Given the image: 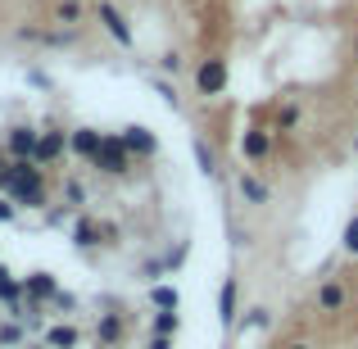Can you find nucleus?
Masks as SVG:
<instances>
[{"instance_id":"nucleus-1","label":"nucleus","mask_w":358,"mask_h":349,"mask_svg":"<svg viewBox=\"0 0 358 349\" xmlns=\"http://www.w3.org/2000/svg\"><path fill=\"white\" fill-rule=\"evenodd\" d=\"M0 191L14 204H27V209H45V191H41V168L32 159H0Z\"/></svg>"},{"instance_id":"nucleus-2","label":"nucleus","mask_w":358,"mask_h":349,"mask_svg":"<svg viewBox=\"0 0 358 349\" xmlns=\"http://www.w3.org/2000/svg\"><path fill=\"white\" fill-rule=\"evenodd\" d=\"M91 164H96L105 177H122V173H127L131 155H127V145H122V136H105V141H100V155L91 159Z\"/></svg>"},{"instance_id":"nucleus-3","label":"nucleus","mask_w":358,"mask_h":349,"mask_svg":"<svg viewBox=\"0 0 358 349\" xmlns=\"http://www.w3.org/2000/svg\"><path fill=\"white\" fill-rule=\"evenodd\" d=\"M195 91H200V96H222V91H227V64L204 59L200 69H195Z\"/></svg>"},{"instance_id":"nucleus-4","label":"nucleus","mask_w":358,"mask_h":349,"mask_svg":"<svg viewBox=\"0 0 358 349\" xmlns=\"http://www.w3.org/2000/svg\"><path fill=\"white\" fill-rule=\"evenodd\" d=\"M69 150V136H64L59 127H45L41 136H36V150H32V164L41 168V164H55V159Z\"/></svg>"},{"instance_id":"nucleus-5","label":"nucleus","mask_w":358,"mask_h":349,"mask_svg":"<svg viewBox=\"0 0 358 349\" xmlns=\"http://www.w3.org/2000/svg\"><path fill=\"white\" fill-rule=\"evenodd\" d=\"M96 14H100V23H105V32L114 36L118 45H131V27H127V18H122L118 9L109 5V0H100V5H96Z\"/></svg>"},{"instance_id":"nucleus-6","label":"nucleus","mask_w":358,"mask_h":349,"mask_svg":"<svg viewBox=\"0 0 358 349\" xmlns=\"http://www.w3.org/2000/svg\"><path fill=\"white\" fill-rule=\"evenodd\" d=\"M122 145H127V155H141V159L159 155V141L150 136L145 127H127V131H122Z\"/></svg>"},{"instance_id":"nucleus-7","label":"nucleus","mask_w":358,"mask_h":349,"mask_svg":"<svg viewBox=\"0 0 358 349\" xmlns=\"http://www.w3.org/2000/svg\"><path fill=\"white\" fill-rule=\"evenodd\" d=\"M23 295L32 299V304H41V299H55V295H59V286H55L50 272H32V277L23 281Z\"/></svg>"},{"instance_id":"nucleus-8","label":"nucleus","mask_w":358,"mask_h":349,"mask_svg":"<svg viewBox=\"0 0 358 349\" xmlns=\"http://www.w3.org/2000/svg\"><path fill=\"white\" fill-rule=\"evenodd\" d=\"M100 141H105V136H100L96 127H78L69 136V150H73V155H82V159H96L100 155Z\"/></svg>"},{"instance_id":"nucleus-9","label":"nucleus","mask_w":358,"mask_h":349,"mask_svg":"<svg viewBox=\"0 0 358 349\" xmlns=\"http://www.w3.org/2000/svg\"><path fill=\"white\" fill-rule=\"evenodd\" d=\"M268 150H272V131L250 127V131L241 136V155H245V159H268Z\"/></svg>"},{"instance_id":"nucleus-10","label":"nucleus","mask_w":358,"mask_h":349,"mask_svg":"<svg viewBox=\"0 0 358 349\" xmlns=\"http://www.w3.org/2000/svg\"><path fill=\"white\" fill-rule=\"evenodd\" d=\"M317 308H322V313H341L345 308V286L341 281H322V286H317Z\"/></svg>"},{"instance_id":"nucleus-11","label":"nucleus","mask_w":358,"mask_h":349,"mask_svg":"<svg viewBox=\"0 0 358 349\" xmlns=\"http://www.w3.org/2000/svg\"><path fill=\"white\" fill-rule=\"evenodd\" d=\"M36 136H41V131H32V127H14V131H9V155H14V159H32Z\"/></svg>"},{"instance_id":"nucleus-12","label":"nucleus","mask_w":358,"mask_h":349,"mask_svg":"<svg viewBox=\"0 0 358 349\" xmlns=\"http://www.w3.org/2000/svg\"><path fill=\"white\" fill-rule=\"evenodd\" d=\"M218 322H222V327L236 322V277L222 281V295H218Z\"/></svg>"},{"instance_id":"nucleus-13","label":"nucleus","mask_w":358,"mask_h":349,"mask_svg":"<svg viewBox=\"0 0 358 349\" xmlns=\"http://www.w3.org/2000/svg\"><path fill=\"white\" fill-rule=\"evenodd\" d=\"M236 191H241V200H250V204H268V186H263L254 173H241L236 177Z\"/></svg>"},{"instance_id":"nucleus-14","label":"nucleus","mask_w":358,"mask_h":349,"mask_svg":"<svg viewBox=\"0 0 358 349\" xmlns=\"http://www.w3.org/2000/svg\"><path fill=\"white\" fill-rule=\"evenodd\" d=\"M73 245H78V250H96V245H100V227L91 218H78V222H73Z\"/></svg>"},{"instance_id":"nucleus-15","label":"nucleus","mask_w":358,"mask_h":349,"mask_svg":"<svg viewBox=\"0 0 358 349\" xmlns=\"http://www.w3.org/2000/svg\"><path fill=\"white\" fill-rule=\"evenodd\" d=\"M96 341H100V345H118V341H122V318H118V313H100Z\"/></svg>"},{"instance_id":"nucleus-16","label":"nucleus","mask_w":358,"mask_h":349,"mask_svg":"<svg viewBox=\"0 0 358 349\" xmlns=\"http://www.w3.org/2000/svg\"><path fill=\"white\" fill-rule=\"evenodd\" d=\"M78 341H82L78 327H50V332H45V345H50V349H73Z\"/></svg>"},{"instance_id":"nucleus-17","label":"nucleus","mask_w":358,"mask_h":349,"mask_svg":"<svg viewBox=\"0 0 358 349\" xmlns=\"http://www.w3.org/2000/svg\"><path fill=\"white\" fill-rule=\"evenodd\" d=\"M195 164H200L204 177H218V155L209 150V141H195Z\"/></svg>"},{"instance_id":"nucleus-18","label":"nucleus","mask_w":358,"mask_h":349,"mask_svg":"<svg viewBox=\"0 0 358 349\" xmlns=\"http://www.w3.org/2000/svg\"><path fill=\"white\" fill-rule=\"evenodd\" d=\"M150 299H155L164 313H177V304H182V295H177V286H155L150 290Z\"/></svg>"},{"instance_id":"nucleus-19","label":"nucleus","mask_w":358,"mask_h":349,"mask_svg":"<svg viewBox=\"0 0 358 349\" xmlns=\"http://www.w3.org/2000/svg\"><path fill=\"white\" fill-rule=\"evenodd\" d=\"M64 200H69V209H82V204H87V186H82L78 177H69V182H64Z\"/></svg>"},{"instance_id":"nucleus-20","label":"nucleus","mask_w":358,"mask_h":349,"mask_svg":"<svg viewBox=\"0 0 358 349\" xmlns=\"http://www.w3.org/2000/svg\"><path fill=\"white\" fill-rule=\"evenodd\" d=\"M241 327H250V332H268V327H272V313H268V308H250V318H245Z\"/></svg>"},{"instance_id":"nucleus-21","label":"nucleus","mask_w":358,"mask_h":349,"mask_svg":"<svg viewBox=\"0 0 358 349\" xmlns=\"http://www.w3.org/2000/svg\"><path fill=\"white\" fill-rule=\"evenodd\" d=\"M155 96L164 100V105H173V109L182 105V96H177V87H173V82H164V78H155Z\"/></svg>"},{"instance_id":"nucleus-22","label":"nucleus","mask_w":358,"mask_h":349,"mask_svg":"<svg viewBox=\"0 0 358 349\" xmlns=\"http://www.w3.org/2000/svg\"><path fill=\"white\" fill-rule=\"evenodd\" d=\"M177 327H182V322H177V313H159L155 318V336H177Z\"/></svg>"},{"instance_id":"nucleus-23","label":"nucleus","mask_w":358,"mask_h":349,"mask_svg":"<svg viewBox=\"0 0 358 349\" xmlns=\"http://www.w3.org/2000/svg\"><path fill=\"white\" fill-rule=\"evenodd\" d=\"M55 14H59V23H78V18H82V5H78V0H59V9H55Z\"/></svg>"},{"instance_id":"nucleus-24","label":"nucleus","mask_w":358,"mask_h":349,"mask_svg":"<svg viewBox=\"0 0 358 349\" xmlns=\"http://www.w3.org/2000/svg\"><path fill=\"white\" fill-rule=\"evenodd\" d=\"M299 122V105H286V109H277V131H290Z\"/></svg>"},{"instance_id":"nucleus-25","label":"nucleus","mask_w":358,"mask_h":349,"mask_svg":"<svg viewBox=\"0 0 358 349\" xmlns=\"http://www.w3.org/2000/svg\"><path fill=\"white\" fill-rule=\"evenodd\" d=\"M0 345H23V327L18 322H0Z\"/></svg>"},{"instance_id":"nucleus-26","label":"nucleus","mask_w":358,"mask_h":349,"mask_svg":"<svg viewBox=\"0 0 358 349\" xmlns=\"http://www.w3.org/2000/svg\"><path fill=\"white\" fill-rule=\"evenodd\" d=\"M14 218H18L14 200H5V195H0V222H14Z\"/></svg>"},{"instance_id":"nucleus-27","label":"nucleus","mask_w":358,"mask_h":349,"mask_svg":"<svg viewBox=\"0 0 358 349\" xmlns=\"http://www.w3.org/2000/svg\"><path fill=\"white\" fill-rule=\"evenodd\" d=\"M354 245H358V213L350 218V227H345V250H354Z\"/></svg>"},{"instance_id":"nucleus-28","label":"nucleus","mask_w":358,"mask_h":349,"mask_svg":"<svg viewBox=\"0 0 358 349\" xmlns=\"http://www.w3.org/2000/svg\"><path fill=\"white\" fill-rule=\"evenodd\" d=\"M159 69H164V73H173V78H177V73H182V59H177V55H164V59H159Z\"/></svg>"},{"instance_id":"nucleus-29","label":"nucleus","mask_w":358,"mask_h":349,"mask_svg":"<svg viewBox=\"0 0 358 349\" xmlns=\"http://www.w3.org/2000/svg\"><path fill=\"white\" fill-rule=\"evenodd\" d=\"M45 222H50V227H64V222H69V209H50V213H45Z\"/></svg>"},{"instance_id":"nucleus-30","label":"nucleus","mask_w":358,"mask_h":349,"mask_svg":"<svg viewBox=\"0 0 358 349\" xmlns=\"http://www.w3.org/2000/svg\"><path fill=\"white\" fill-rule=\"evenodd\" d=\"M27 82H32V87H50V78H45L41 69H32V73H27Z\"/></svg>"},{"instance_id":"nucleus-31","label":"nucleus","mask_w":358,"mask_h":349,"mask_svg":"<svg viewBox=\"0 0 358 349\" xmlns=\"http://www.w3.org/2000/svg\"><path fill=\"white\" fill-rule=\"evenodd\" d=\"M150 349H173V336H155V341H150Z\"/></svg>"},{"instance_id":"nucleus-32","label":"nucleus","mask_w":358,"mask_h":349,"mask_svg":"<svg viewBox=\"0 0 358 349\" xmlns=\"http://www.w3.org/2000/svg\"><path fill=\"white\" fill-rule=\"evenodd\" d=\"M290 349H313V345H304V341H295V345H290Z\"/></svg>"},{"instance_id":"nucleus-33","label":"nucleus","mask_w":358,"mask_h":349,"mask_svg":"<svg viewBox=\"0 0 358 349\" xmlns=\"http://www.w3.org/2000/svg\"><path fill=\"white\" fill-rule=\"evenodd\" d=\"M27 349H50V345H45V341H41V345H27Z\"/></svg>"},{"instance_id":"nucleus-34","label":"nucleus","mask_w":358,"mask_h":349,"mask_svg":"<svg viewBox=\"0 0 358 349\" xmlns=\"http://www.w3.org/2000/svg\"><path fill=\"white\" fill-rule=\"evenodd\" d=\"M354 55H358V36H354Z\"/></svg>"},{"instance_id":"nucleus-35","label":"nucleus","mask_w":358,"mask_h":349,"mask_svg":"<svg viewBox=\"0 0 358 349\" xmlns=\"http://www.w3.org/2000/svg\"><path fill=\"white\" fill-rule=\"evenodd\" d=\"M350 254H358V245H354V250H350Z\"/></svg>"},{"instance_id":"nucleus-36","label":"nucleus","mask_w":358,"mask_h":349,"mask_svg":"<svg viewBox=\"0 0 358 349\" xmlns=\"http://www.w3.org/2000/svg\"><path fill=\"white\" fill-rule=\"evenodd\" d=\"M354 150H358V136H354Z\"/></svg>"}]
</instances>
